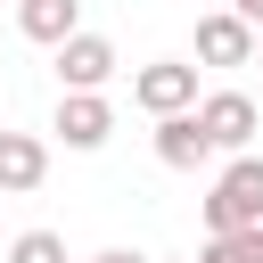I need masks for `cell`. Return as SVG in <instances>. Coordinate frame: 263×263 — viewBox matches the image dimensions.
<instances>
[{
  "label": "cell",
  "mask_w": 263,
  "mask_h": 263,
  "mask_svg": "<svg viewBox=\"0 0 263 263\" xmlns=\"http://www.w3.org/2000/svg\"><path fill=\"white\" fill-rule=\"evenodd\" d=\"M197 263H263V230H230V238H205Z\"/></svg>",
  "instance_id": "30bf717a"
},
{
  "label": "cell",
  "mask_w": 263,
  "mask_h": 263,
  "mask_svg": "<svg viewBox=\"0 0 263 263\" xmlns=\"http://www.w3.org/2000/svg\"><path fill=\"white\" fill-rule=\"evenodd\" d=\"M214 156V140H205V123H197V107H181V115H156V164H173V173H197Z\"/></svg>",
  "instance_id": "52a82bcc"
},
{
  "label": "cell",
  "mask_w": 263,
  "mask_h": 263,
  "mask_svg": "<svg viewBox=\"0 0 263 263\" xmlns=\"http://www.w3.org/2000/svg\"><path fill=\"white\" fill-rule=\"evenodd\" d=\"M255 66H263V33H255Z\"/></svg>",
  "instance_id": "5bb4252c"
},
{
  "label": "cell",
  "mask_w": 263,
  "mask_h": 263,
  "mask_svg": "<svg viewBox=\"0 0 263 263\" xmlns=\"http://www.w3.org/2000/svg\"><path fill=\"white\" fill-rule=\"evenodd\" d=\"M90 263H148V255H132V247H107V255H90Z\"/></svg>",
  "instance_id": "4fadbf2b"
},
{
  "label": "cell",
  "mask_w": 263,
  "mask_h": 263,
  "mask_svg": "<svg viewBox=\"0 0 263 263\" xmlns=\"http://www.w3.org/2000/svg\"><path fill=\"white\" fill-rule=\"evenodd\" d=\"M230 230H263V156H230L205 189V238Z\"/></svg>",
  "instance_id": "6da1fadb"
},
{
  "label": "cell",
  "mask_w": 263,
  "mask_h": 263,
  "mask_svg": "<svg viewBox=\"0 0 263 263\" xmlns=\"http://www.w3.org/2000/svg\"><path fill=\"white\" fill-rule=\"evenodd\" d=\"M16 33L58 49L66 33H82V0H16Z\"/></svg>",
  "instance_id": "9c48e42d"
},
{
  "label": "cell",
  "mask_w": 263,
  "mask_h": 263,
  "mask_svg": "<svg viewBox=\"0 0 263 263\" xmlns=\"http://www.w3.org/2000/svg\"><path fill=\"white\" fill-rule=\"evenodd\" d=\"M58 82L66 90H107L115 82V41L107 33H66L58 41Z\"/></svg>",
  "instance_id": "3957f363"
},
{
  "label": "cell",
  "mask_w": 263,
  "mask_h": 263,
  "mask_svg": "<svg viewBox=\"0 0 263 263\" xmlns=\"http://www.w3.org/2000/svg\"><path fill=\"white\" fill-rule=\"evenodd\" d=\"M197 123H205L214 156H222V148H230V156H247V148H255V132H263V115H255V99H247V90H214V99H197Z\"/></svg>",
  "instance_id": "7a4b0ae2"
},
{
  "label": "cell",
  "mask_w": 263,
  "mask_h": 263,
  "mask_svg": "<svg viewBox=\"0 0 263 263\" xmlns=\"http://www.w3.org/2000/svg\"><path fill=\"white\" fill-rule=\"evenodd\" d=\"M197 58H205V66H255V25L230 16V8L197 16Z\"/></svg>",
  "instance_id": "5b68a950"
},
{
  "label": "cell",
  "mask_w": 263,
  "mask_h": 263,
  "mask_svg": "<svg viewBox=\"0 0 263 263\" xmlns=\"http://www.w3.org/2000/svg\"><path fill=\"white\" fill-rule=\"evenodd\" d=\"M132 99H140L148 115H181V107H197V66L156 58V66H140V74H132Z\"/></svg>",
  "instance_id": "277c9868"
},
{
  "label": "cell",
  "mask_w": 263,
  "mask_h": 263,
  "mask_svg": "<svg viewBox=\"0 0 263 263\" xmlns=\"http://www.w3.org/2000/svg\"><path fill=\"white\" fill-rule=\"evenodd\" d=\"M107 132H115V107L99 90H66L58 99V140L66 148H107Z\"/></svg>",
  "instance_id": "8992f818"
},
{
  "label": "cell",
  "mask_w": 263,
  "mask_h": 263,
  "mask_svg": "<svg viewBox=\"0 0 263 263\" xmlns=\"http://www.w3.org/2000/svg\"><path fill=\"white\" fill-rule=\"evenodd\" d=\"M41 173H49V148H41L33 132H0V197L41 189Z\"/></svg>",
  "instance_id": "ba28073f"
},
{
  "label": "cell",
  "mask_w": 263,
  "mask_h": 263,
  "mask_svg": "<svg viewBox=\"0 0 263 263\" xmlns=\"http://www.w3.org/2000/svg\"><path fill=\"white\" fill-rule=\"evenodd\" d=\"M8 263H66V238H58V230H25V238L8 247Z\"/></svg>",
  "instance_id": "8fae6325"
},
{
  "label": "cell",
  "mask_w": 263,
  "mask_h": 263,
  "mask_svg": "<svg viewBox=\"0 0 263 263\" xmlns=\"http://www.w3.org/2000/svg\"><path fill=\"white\" fill-rule=\"evenodd\" d=\"M230 16H247V25L263 33V0H230Z\"/></svg>",
  "instance_id": "7c38bea8"
}]
</instances>
